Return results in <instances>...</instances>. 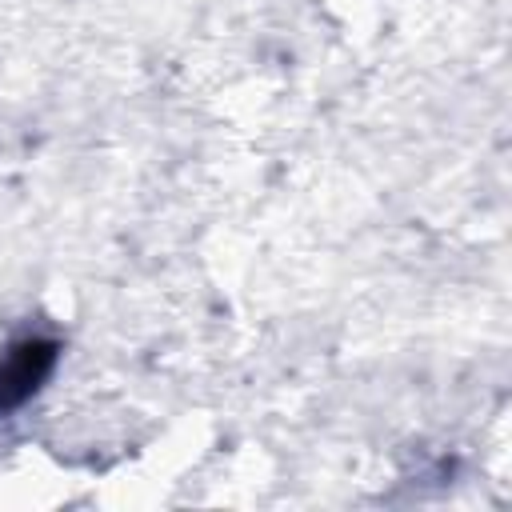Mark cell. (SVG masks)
Masks as SVG:
<instances>
[{
  "instance_id": "cell-1",
  "label": "cell",
  "mask_w": 512,
  "mask_h": 512,
  "mask_svg": "<svg viewBox=\"0 0 512 512\" xmlns=\"http://www.w3.org/2000/svg\"><path fill=\"white\" fill-rule=\"evenodd\" d=\"M60 356V344L48 336H24L16 344H8V352L0 356V416L24 408L44 380L52 376Z\"/></svg>"
}]
</instances>
